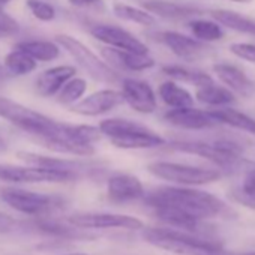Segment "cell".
<instances>
[{
    "label": "cell",
    "mask_w": 255,
    "mask_h": 255,
    "mask_svg": "<svg viewBox=\"0 0 255 255\" xmlns=\"http://www.w3.org/2000/svg\"><path fill=\"white\" fill-rule=\"evenodd\" d=\"M134 2H138V3H141V5H146L147 2H150V0H134Z\"/></svg>",
    "instance_id": "cell-41"
},
{
    "label": "cell",
    "mask_w": 255,
    "mask_h": 255,
    "mask_svg": "<svg viewBox=\"0 0 255 255\" xmlns=\"http://www.w3.org/2000/svg\"><path fill=\"white\" fill-rule=\"evenodd\" d=\"M0 75H2V68H0Z\"/></svg>",
    "instance_id": "cell-44"
},
{
    "label": "cell",
    "mask_w": 255,
    "mask_h": 255,
    "mask_svg": "<svg viewBox=\"0 0 255 255\" xmlns=\"http://www.w3.org/2000/svg\"><path fill=\"white\" fill-rule=\"evenodd\" d=\"M86 90H87V81L84 78L74 77L62 87V90L57 93L56 99L59 104L71 107V105L77 104L80 99H83Z\"/></svg>",
    "instance_id": "cell-31"
},
{
    "label": "cell",
    "mask_w": 255,
    "mask_h": 255,
    "mask_svg": "<svg viewBox=\"0 0 255 255\" xmlns=\"http://www.w3.org/2000/svg\"><path fill=\"white\" fill-rule=\"evenodd\" d=\"M230 51L249 63H255V44H248V42H234L230 45Z\"/></svg>",
    "instance_id": "cell-34"
},
{
    "label": "cell",
    "mask_w": 255,
    "mask_h": 255,
    "mask_svg": "<svg viewBox=\"0 0 255 255\" xmlns=\"http://www.w3.org/2000/svg\"><path fill=\"white\" fill-rule=\"evenodd\" d=\"M144 200L152 209L171 207L200 221L228 215V207L219 197L195 188L162 186L152 191Z\"/></svg>",
    "instance_id": "cell-1"
},
{
    "label": "cell",
    "mask_w": 255,
    "mask_h": 255,
    "mask_svg": "<svg viewBox=\"0 0 255 255\" xmlns=\"http://www.w3.org/2000/svg\"><path fill=\"white\" fill-rule=\"evenodd\" d=\"M240 255H255V251L254 252H245V254H240Z\"/></svg>",
    "instance_id": "cell-42"
},
{
    "label": "cell",
    "mask_w": 255,
    "mask_h": 255,
    "mask_svg": "<svg viewBox=\"0 0 255 255\" xmlns=\"http://www.w3.org/2000/svg\"><path fill=\"white\" fill-rule=\"evenodd\" d=\"M0 197L14 210L30 216L47 215L62 204V201L57 197L18 188H6L0 192Z\"/></svg>",
    "instance_id": "cell-9"
},
{
    "label": "cell",
    "mask_w": 255,
    "mask_h": 255,
    "mask_svg": "<svg viewBox=\"0 0 255 255\" xmlns=\"http://www.w3.org/2000/svg\"><path fill=\"white\" fill-rule=\"evenodd\" d=\"M230 2H237V3H249L252 0H230Z\"/></svg>",
    "instance_id": "cell-39"
},
{
    "label": "cell",
    "mask_w": 255,
    "mask_h": 255,
    "mask_svg": "<svg viewBox=\"0 0 255 255\" xmlns=\"http://www.w3.org/2000/svg\"><path fill=\"white\" fill-rule=\"evenodd\" d=\"M8 150V146H6V143H5V140L0 137V153H3V152H6Z\"/></svg>",
    "instance_id": "cell-38"
},
{
    "label": "cell",
    "mask_w": 255,
    "mask_h": 255,
    "mask_svg": "<svg viewBox=\"0 0 255 255\" xmlns=\"http://www.w3.org/2000/svg\"><path fill=\"white\" fill-rule=\"evenodd\" d=\"M123 95L119 90L114 89H102L98 92H93L92 95L80 99L77 104L69 107V111L86 116V117H96L107 114L117 108L120 104H123Z\"/></svg>",
    "instance_id": "cell-13"
},
{
    "label": "cell",
    "mask_w": 255,
    "mask_h": 255,
    "mask_svg": "<svg viewBox=\"0 0 255 255\" xmlns=\"http://www.w3.org/2000/svg\"><path fill=\"white\" fill-rule=\"evenodd\" d=\"M77 173L51 170L36 165H15V164H2L0 162V182L6 183H66L75 180Z\"/></svg>",
    "instance_id": "cell-8"
},
{
    "label": "cell",
    "mask_w": 255,
    "mask_h": 255,
    "mask_svg": "<svg viewBox=\"0 0 255 255\" xmlns=\"http://www.w3.org/2000/svg\"><path fill=\"white\" fill-rule=\"evenodd\" d=\"M0 117H3L20 131L35 137L38 141L63 134V122H57L23 104L0 96Z\"/></svg>",
    "instance_id": "cell-4"
},
{
    "label": "cell",
    "mask_w": 255,
    "mask_h": 255,
    "mask_svg": "<svg viewBox=\"0 0 255 255\" xmlns=\"http://www.w3.org/2000/svg\"><path fill=\"white\" fill-rule=\"evenodd\" d=\"M162 72L165 75H168L170 78H173L174 81H182V83H189L194 84L195 87H200L203 84H207L210 81H213V78L206 74L204 71L200 69H191L186 66H180V65H168V66H162Z\"/></svg>",
    "instance_id": "cell-28"
},
{
    "label": "cell",
    "mask_w": 255,
    "mask_h": 255,
    "mask_svg": "<svg viewBox=\"0 0 255 255\" xmlns=\"http://www.w3.org/2000/svg\"><path fill=\"white\" fill-rule=\"evenodd\" d=\"M63 255H87V254H78L77 252V254H63Z\"/></svg>",
    "instance_id": "cell-43"
},
{
    "label": "cell",
    "mask_w": 255,
    "mask_h": 255,
    "mask_svg": "<svg viewBox=\"0 0 255 255\" xmlns=\"http://www.w3.org/2000/svg\"><path fill=\"white\" fill-rule=\"evenodd\" d=\"M99 129L111 144L125 150H143L165 146L167 141L147 126L128 119H105L99 123Z\"/></svg>",
    "instance_id": "cell-3"
},
{
    "label": "cell",
    "mask_w": 255,
    "mask_h": 255,
    "mask_svg": "<svg viewBox=\"0 0 255 255\" xmlns=\"http://www.w3.org/2000/svg\"><path fill=\"white\" fill-rule=\"evenodd\" d=\"M195 99L201 104L210 105V107H227L236 101L234 93L228 87H221L215 84V81H210L207 84H203L195 89Z\"/></svg>",
    "instance_id": "cell-23"
},
{
    "label": "cell",
    "mask_w": 255,
    "mask_h": 255,
    "mask_svg": "<svg viewBox=\"0 0 255 255\" xmlns=\"http://www.w3.org/2000/svg\"><path fill=\"white\" fill-rule=\"evenodd\" d=\"M159 41L174 56H177L185 62H198L212 53V48L207 45V42H203L197 38H191L173 30L161 32Z\"/></svg>",
    "instance_id": "cell-12"
},
{
    "label": "cell",
    "mask_w": 255,
    "mask_h": 255,
    "mask_svg": "<svg viewBox=\"0 0 255 255\" xmlns=\"http://www.w3.org/2000/svg\"><path fill=\"white\" fill-rule=\"evenodd\" d=\"M101 54L113 69L141 72V71H147L156 65L155 59L150 57L149 54H140V53L111 48V47L102 48Z\"/></svg>",
    "instance_id": "cell-17"
},
{
    "label": "cell",
    "mask_w": 255,
    "mask_h": 255,
    "mask_svg": "<svg viewBox=\"0 0 255 255\" xmlns=\"http://www.w3.org/2000/svg\"><path fill=\"white\" fill-rule=\"evenodd\" d=\"M89 32L95 39L105 44L107 47L126 50V51H134V53H140V54H149V48L144 42H141L131 32H128L119 26L92 24Z\"/></svg>",
    "instance_id": "cell-11"
},
{
    "label": "cell",
    "mask_w": 255,
    "mask_h": 255,
    "mask_svg": "<svg viewBox=\"0 0 255 255\" xmlns=\"http://www.w3.org/2000/svg\"><path fill=\"white\" fill-rule=\"evenodd\" d=\"M212 17L222 26H225L234 32L255 36V20L246 18V17H243L234 11H228V9H215V11H212Z\"/></svg>",
    "instance_id": "cell-26"
},
{
    "label": "cell",
    "mask_w": 255,
    "mask_h": 255,
    "mask_svg": "<svg viewBox=\"0 0 255 255\" xmlns=\"http://www.w3.org/2000/svg\"><path fill=\"white\" fill-rule=\"evenodd\" d=\"M18 225V221L8 213L0 212V233H9Z\"/></svg>",
    "instance_id": "cell-36"
},
{
    "label": "cell",
    "mask_w": 255,
    "mask_h": 255,
    "mask_svg": "<svg viewBox=\"0 0 255 255\" xmlns=\"http://www.w3.org/2000/svg\"><path fill=\"white\" fill-rule=\"evenodd\" d=\"M3 66L11 75L24 77V75L32 74L36 69L38 62L33 57H30L27 53H24L23 50H18L14 47V50L5 56Z\"/></svg>",
    "instance_id": "cell-27"
},
{
    "label": "cell",
    "mask_w": 255,
    "mask_h": 255,
    "mask_svg": "<svg viewBox=\"0 0 255 255\" xmlns=\"http://www.w3.org/2000/svg\"><path fill=\"white\" fill-rule=\"evenodd\" d=\"M144 240L159 249L176 255H228L222 245L212 239H204L192 231L156 227L144 230Z\"/></svg>",
    "instance_id": "cell-2"
},
{
    "label": "cell",
    "mask_w": 255,
    "mask_h": 255,
    "mask_svg": "<svg viewBox=\"0 0 255 255\" xmlns=\"http://www.w3.org/2000/svg\"><path fill=\"white\" fill-rule=\"evenodd\" d=\"M18 50H23L36 62H53L60 56V45L56 41L45 39H24L14 45Z\"/></svg>",
    "instance_id": "cell-22"
},
{
    "label": "cell",
    "mask_w": 255,
    "mask_h": 255,
    "mask_svg": "<svg viewBox=\"0 0 255 255\" xmlns=\"http://www.w3.org/2000/svg\"><path fill=\"white\" fill-rule=\"evenodd\" d=\"M122 95L125 102L140 114H152L158 108V99L149 83L137 78H123Z\"/></svg>",
    "instance_id": "cell-14"
},
{
    "label": "cell",
    "mask_w": 255,
    "mask_h": 255,
    "mask_svg": "<svg viewBox=\"0 0 255 255\" xmlns=\"http://www.w3.org/2000/svg\"><path fill=\"white\" fill-rule=\"evenodd\" d=\"M20 32V24L15 18L0 8V36H12Z\"/></svg>",
    "instance_id": "cell-35"
},
{
    "label": "cell",
    "mask_w": 255,
    "mask_h": 255,
    "mask_svg": "<svg viewBox=\"0 0 255 255\" xmlns=\"http://www.w3.org/2000/svg\"><path fill=\"white\" fill-rule=\"evenodd\" d=\"M213 72L233 93L242 98H251L254 95L255 92L254 81L237 66L230 63H216L213 65Z\"/></svg>",
    "instance_id": "cell-19"
},
{
    "label": "cell",
    "mask_w": 255,
    "mask_h": 255,
    "mask_svg": "<svg viewBox=\"0 0 255 255\" xmlns=\"http://www.w3.org/2000/svg\"><path fill=\"white\" fill-rule=\"evenodd\" d=\"M66 222L80 230H143L144 224L141 219L129 215L117 213H75L71 215Z\"/></svg>",
    "instance_id": "cell-10"
},
{
    "label": "cell",
    "mask_w": 255,
    "mask_h": 255,
    "mask_svg": "<svg viewBox=\"0 0 255 255\" xmlns=\"http://www.w3.org/2000/svg\"><path fill=\"white\" fill-rule=\"evenodd\" d=\"M113 12L116 17H119L120 20L129 21L134 24H140L144 27L153 26L156 23V18L152 12H149L147 9H141L137 6H131L126 3H114L113 5Z\"/></svg>",
    "instance_id": "cell-30"
},
{
    "label": "cell",
    "mask_w": 255,
    "mask_h": 255,
    "mask_svg": "<svg viewBox=\"0 0 255 255\" xmlns=\"http://www.w3.org/2000/svg\"><path fill=\"white\" fill-rule=\"evenodd\" d=\"M143 6L153 15L165 20H186L195 18L203 14V11L197 6L188 3L168 2V0H150V2H147Z\"/></svg>",
    "instance_id": "cell-20"
},
{
    "label": "cell",
    "mask_w": 255,
    "mask_h": 255,
    "mask_svg": "<svg viewBox=\"0 0 255 255\" xmlns=\"http://www.w3.org/2000/svg\"><path fill=\"white\" fill-rule=\"evenodd\" d=\"M171 150L195 155L204 158L221 168H233L242 161L243 149L240 144L231 140L215 141H171L168 144Z\"/></svg>",
    "instance_id": "cell-5"
},
{
    "label": "cell",
    "mask_w": 255,
    "mask_h": 255,
    "mask_svg": "<svg viewBox=\"0 0 255 255\" xmlns=\"http://www.w3.org/2000/svg\"><path fill=\"white\" fill-rule=\"evenodd\" d=\"M26 6L30 11V14L44 23H50L56 18V9L51 3L45 0H26Z\"/></svg>",
    "instance_id": "cell-33"
},
{
    "label": "cell",
    "mask_w": 255,
    "mask_h": 255,
    "mask_svg": "<svg viewBox=\"0 0 255 255\" xmlns=\"http://www.w3.org/2000/svg\"><path fill=\"white\" fill-rule=\"evenodd\" d=\"M107 195L110 201L123 204V203L144 198L146 192L138 177L132 174L117 173V174H113L107 182Z\"/></svg>",
    "instance_id": "cell-16"
},
{
    "label": "cell",
    "mask_w": 255,
    "mask_h": 255,
    "mask_svg": "<svg viewBox=\"0 0 255 255\" xmlns=\"http://www.w3.org/2000/svg\"><path fill=\"white\" fill-rule=\"evenodd\" d=\"M164 119L180 129H189V131H201V129H210L218 125H221L210 111H203L194 107H185V108H171L165 111Z\"/></svg>",
    "instance_id": "cell-15"
},
{
    "label": "cell",
    "mask_w": 255,
    "mask_h": 255,
    "mask_svg": "<svg viewBox=\"0 0 255 255\" xmlns=\"http://www.w3.org/2000/svg\"><path fill=\"white\" fill-rule=\"evenodd\" d=\"M9 2H12V0H0V8L5 6V5H8Z\"/></svg>",
    "instance_id": "cell-40"
},
{
    "label": "cell",
    "mask_w": 255,
    "mask_h": 255,
    "mask_svg": "<svg viewBox=\"0 0 255 255\" xmlns=\"http://www.w3.org/2000/svg\"><path fill=\"white\" fill-rule=\"evenodd\" d=\"M210 113L219 123H225V125L234 128V129L248 132L255 137V119L249 117L248 114L240 113L230 107H221V108L212 110Z\"/></svg>",
    "instance_id": "cell-24"
},
{
    "label": "cell",
    "mask_w": 255,
    "mask_h": 255,
    "mask_svg": "<svg viewBox=\"0 0 255 255\" xmlns=\"http://www.w3.org/2000/svg\"><path fill=\"white\" fill-rule=\"evenodd\" d=\"M54 41L95 81L105 83V84H116V83L120 81L116 69H113L108 63H105L102 59H99L87 45H84L77 38H74L71 35H66V33H60V35H56Z\"/></svg>",
    "instance_id": "cell-6"
},
{
    "label": "cell",
    "mask_w": 255,
    "mask_h": 255,
    "mask_svg": "<svg viewBox=\"0 0 255 255\" xmlns=\"http://www.w3.org/2000/svg\"><path fill=\"white\" fill-rule=\"evenodd\" d=\"M188 27H189L192 36L203 42L221 41L225 36L222 24L218 21H212V20L194 18L188 23Z\"/></svg>",
    "instance_id": "cell-29"
},
{
    "label": "cell",
    "mask_w": 255,
    "mask_h": 255,
    "mask_svg": "<svg viewBox=\"0 0 255 255\" xmlns=\"http://www.w3.org/2000/svg\"><path fill=\"white\" fill-rule=\"evenodd\" d=\"M147 171L155 177L180 186H201L221 179V171L215 168L179 164L171 161H155L147 165Z\"/></svg>",
    "instance_id": "cell-7"
},
{
    "label": "cell",
    "mask_w": 255,
    "mask_h": 255,
    "mask_svg": "<svg viewBox=\"0 0 255 255\" xmlns=\"http://www.w3.org/2000/svg\"><path fill=\"white\" fill-rule=\"evenodd\" d=\"M231 198L242 206L255 209V167L245 174L242 186L231 191Z\"/></svg>",
    "instance_id": "cell-32"
},
{
    "label": "cell",
    "mask_w": 255,
    "mask_h": 255,
    "mask_svg": "<svg viewBox=\"0 0 255 255\" xmlns=\"http://www.w3.org/2000/svg\"><path fill=\"white\" fill-rule=\"evenodd\" d=\"M17 158L23 161L24 164L29 165H36V167H44V168H51V170H63V171H72L77 173L84 167L78 161L72 159H63V158H54V156H47L42 153L36 152H27V150H20L17 152Z\"/></svg>",
    "instance_id": "cell-21"
},
{
    "label": "cell",
    "mask_w": 255,
    "mask_h": 255,
    "mask_svg": "<svg viewBox=\"0 0 255 255\" xmlns=\"http://www.w3.org/2000/svg\"><path fill=\"white\" fill-rule=\"evenodd\" d=\"M75 74H77V68L72 65L51 66L38 75V78L35 81V89H36L38 95L42 98L57 96V93L62 90V87L71 78H74Z\"/></svg>",
    "instance_id": "cell-18"
},
{
    "label": "cell",
    "mask_w": 255,
    "mask_h": 255,
    "mask_svg": "<svg viewBox=\"0 0 255 255\" xmlns=\"http://www.w3.org/2000/svg\"><path fill=\"white\" fill-rule=\"evenodd\" d=\"M75 8H92V9H104V0H68Z\"/></svg>",
    "instance_id": "cell-37"
},
{
    "label": "cell",
    "mask_w": 255,
    "mask_h": 255,
    "mask_svg": "<svg viewBox=\"0 0 255 255\" xmlns=\"http://www.w3.org/2000/svg\"><path fill=\"white\" fill-rule=\"evenodd\" d=\"M158 95L162 102L170 108H185L194 105V95L188 89L179 86L176 81L171 80L159 86Z\"/></svg>",
    "instance_id": "cell-25"
}]
</instances>
